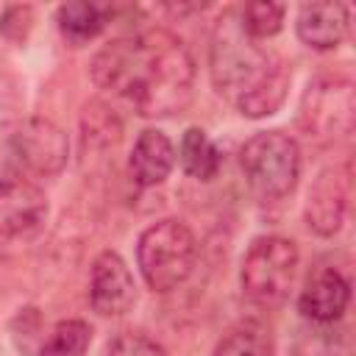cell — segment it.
Segmentation results:
<instances>
[{"label":"cell","instance_id":"obj_1","mask_svg":"<svg viewBox=\"0 0 356 356\" xmlns=\"http://www.w3.org/2000/svg\"><path fill=\"white\" fill-rule=\"evenodd\" d=\"M89 72L103 92L128 100L142 117L181 111L195 86L192 53L164 28L108 42L92 58Z\"/></svg>","mask_w":356,"mask_h":356},{"label":"cell","instance_id":"obj_6","mask_svg":"<svg viewBox=\"0 0 356 356\" xmlns=\"http://www.w3.org/2000/svg\"><path fill=\"white\" fill-rule=\"evenodd\" d=\"M356 92L348 78H317L300 100L298 125L309 142L325 147L353 131Z\"/></svg>","mask_w":356,"mask_h":356},{"label":"cell","instance_id":"obj_13","mask_svg":"<svg viewBox=\"0 0 356 356\" xmlns=\"http://www.w3.org/2000/svg\"><path fill=\"white\" fill-rule=\"evenodd\" d=\"M172 164H175V150H172V142L167 139V134L159 128H145L139 134V139L134 142V150L128 159L134 184H139L145 189L159 186L167 181Z\"/></svg>","mask_w":356,"mask_h":356},{"label":"cell","instance_id":"obj_21","mask_svg":"<svg viewBox=\"0 0 356 356\" xmlns=\"http://www.w3.org/2000/svg\"><path fill=\"white\" fill-rule=\"evenodd\" d=\"M31 22H33V8L31 6H8L0 17V33L19 42V39L28 36Z\"/></svg>","mask_w":356,"mask_h":356},{"label":"cell","instance_id":"obj_14","mask_svg":"<svg viewBox=\"0 0 356 356\" xmlns=\"http://www.w3.org/2000/svg\"><path fill=\"white\" fill-rule=\"evenodd\" d=\"M178 159L186 175L197 178V181H211L217 178L220 167H222V156L217 150V145L209 139V134L203 128H186L181 136V147H178Z\"/></svg>","mask_w":356,"mask_h":356},{"label":"cell","instance_id":"obj_11","mask_svg":"<svg viewBox=\"0 0 356 356\" xmlns=\"http://www.w3.org/2000/svg\"><path fill=\"white\" fill-rule=\"evenodd\" d=\"M350 303V278L334 264H317L298 298V309L309 323H339Z\"/></svg>","mask_w":356,"mask_h":356},{"label":"cell","instance_id":"obj_3","mask_svg":"<svg viewBox=\"0 0 356 356\" xmlns=\"http://www.w3.org/2000/svg\"><path fill=\"white\" fill-rule=\"evenodd\" d=\"M136 264L153 292H172L197 264V239L181 220H159L142 231Z\"/></svg>","mask_w":356,"mask_h":356},{"label":"cell","instance_id":"obj_5","mask_svg":"<svg viewBox=\"0 0 356 356\" xmlns=\"http://www.w3.org/2000/svg\"><path fill=\"white\" fill-rule=\"evenodd\" d=\"M298 245L286 236H259L248 248L239 270L242 292L256 306H278L286 300L298 270Z\"/></svg>","mask_w":356,"mask_h":356},{"label":"cell","instance_id":"obj_8","mask_svg":"<svg viewBox=\"0 0 356 356\" xmlns=\"http://www.w3.org/2000/svg\"><path fill=\"white\" fill-rule=\"evenodd\" d=\"M47 217V197L44 192L25 181V178H6L0 181V248L31 239Z\"/></svg>","mask_w":356,"mask_h":356},{"label":"cell","instance_id":"obj_16","mask_svg":"<svg viewBox=\"0 0 356 356\" xmlns=\"http://www.w3.org/2000/svg\"><path fill=\"white\" fill-rule=\"evenodd\" d=\"M58 31L72 44H86L106 25V8L95 3H67L58 8Z\"/></svg>","mask_w":356,"mask_h":356},{"label":"cell","instance_id":"obj_10","mask_svg":"<svg viewBox=\"0 0 356 356\" xmlns=\"http://www.w3.org/2000/svg\"><path fill=\"white\" fill-rule=\"evenodd\" d=\"M136 300V284L120 253L103 250L92 264L89 303L100 317H120Z\"/></svg>","mask_w":356,"mask_h":356},{"label":"cell","instance_id":"obj_7","mask_svg":"<svg viewBox=\"0 0 356 356\" xmlns=\"http://www.w3.org/2000/svg\"><path fill=\"white\" fill-rule=\"evenodd\" d=\"M3 139L8 159L25 172L56 175L67 164V153H70L67 134L44 117H28L6 125Z\"/></svg>","mask_w":356,"mask_h":356},{"label":"cell","instance_id":"obj_9","mask_svg":"<svg viewBox=\"0 0 356 356\" xmlns=\"http://www.w3.org/2000/svg\"><path fill=\"white\" fill-rule=\"evenodd\" d=\"M348 200H350V161L325 167L309 189V200H306L309 228L320 236H334L345 222Z\"/></svg>","mask_w":356,"mask_h":356},{"label":"cell","instance_id":"obj_2","mask_svg":"<svg viewBox=\"0 0 356 356\" xmlns=\"http://www.w3.org/2000/svg\"><path fill=\"white\" fill-rule=\"evenodd\" d=\"M289 67L250 39L239 14L225 11L211 36V81L245 117H270L281 108L289 89Z\"/></svg>","mask_w":356,"mask_h":356},{"label":"cell","instance_id":"obj_15","mask_svg":"<svg viewBox=\"0 0 356 356\" xmlns=\"http://www.w3.org/2000/svg\"><path fill=\"white\" fill-rule=\"evenodd\" d=\"M350 334L345 328H334V323L320 325L312 323L309 328L298 331L292 356H350Z\"/></svg>","mask_w":356,"mask_h":356},{"label":"cell","instance_id":"obj_4","mask_svg":"<svg viewBox=\"0 0 356 356\" xmlns=\"http://www.w3.org/2000/svg\"><path fill=\"white\" fill-rule=\"evenodd\" d=\"M239 167L259 200H281L298 186L300 147L284 131H261L239 147Z\"/></svg>","mask_w":356,"mask_h":356},{"label":"cell","instance_id":"obj_20","mask_svg":"<svg viewBox=\"0 0 356 356\" xmlns=\"http://www.w3.org/2000/svg\"><path fill=\"white\" fill-rule=\"evenodd\" d=\"M106 356H167L161 345H156L153 339H147L145 334H120L108 342Z\"/></svg>","mask_w":356,"mask_h":356},{"label":"cell","instance_id":"obj_18","mask_svg":"<svg viewBox=\"0 0 356 356\" xmlns=\"http://www.w3.org/2000/svg\"><path fill=\"white\" fill-rule=\"evenodd\" d=\"M89 342L92 328L83 320H64L50 331L39 356H83L89 350Z\"/></svg>","mask_w":356,"mask_h":356},{"label":"cell","instance_id":"obj_19","mask_svg":"<svg viewBox=\"0 0 356 356\" xmlns=\"http://www.w3.org/2000/svg\"><path fill=\"white\" fill-rule=\"evenodd\" d=\"M284 14H286V8L281 3L259 0V3H248L239 11V22L250 39H267V36H275L281 31Z\"/></svg>","mask_w":356,"mask_h":356},{"label":"cell","instance_id":"obj_12","mask_svg":"<svg viewBox=\"0 0 356 356\" xmlns=\"http://www.w3.org/2000/svg\"><path fill=\"white\" fill-rule=\"evenodd\" d=\"M350 11L345 3H303L298 11V39L314 50H331L348 36Z\"/></svg>","mask_w":356,"mask_h":356},{"label":"cell","instance_id":"obj_17","mask_svg":"<svg viewBox=\"0 0 356 356\" xmlns=\"http://www.w3.org/2000/svg\"><path fill=\"white\" fill-rule=\"evenodd\" d=\"M211 356H275L273 334L261 323L248 320L234 331H228Z\"/></svg>","mask_w":356,"mask_h":356}]
</instances>
